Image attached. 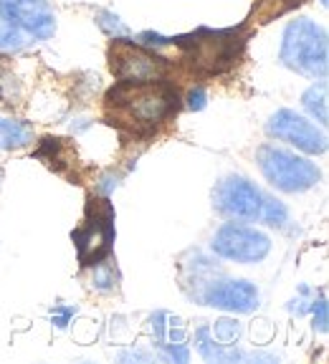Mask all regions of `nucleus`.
<instances>
[{"mask_svg": "<svg viewBox=\"0 0 329 364\" xmlns=\"http://www.w3.org/2000/svg\"><path fill=\"white\" fill-rule=\"evenodd\" d=\"M107 109L114 112V119L130 129H155L180 109V97L175 86L167 81H145V84H125L117 81L107 94Z\"/></svg>", "mask_w": 329, "mask_h": 364, "instance_id": "nucleus-1", "label": "nucleus"}, {"mask_svg": "<svg viewBox=\"0 0 329 364\" xmlns=\"http://www.w3.org/2000/svg\"><path fill=\"white\" fill-rule=\"evenodd\" d=\"M281 66L312 81H324L329 74V38L322 23L299 16L284 26L278 46Z\"/></svg>", "mask_w": 329, "mask_h": 364, "instance_id": "nucleus-2", "label": "nucleus"}, {"mask_svg": "<svg viewBox=\"0 0 329 364\" xmlns=\"http://www.w3.org/2000/svg\"><path fill=\"white\" fill-rule=\"evenodd\" d=\"M256 162L271 188L289 195L307 193L317 188V182L322 180V172L314 162L276 144H261L256 149Z\"/></svg>", "mask_w": 329, "mask_h": 364, "instance_id": "nucleus-3", "label": "nucleus"}, {"mask_svg": "<svg viewBox=\"0 0 329 364\" xmlns=\"http://www.w3.org/2000/svg\"><path fill=\"white\" fill-rule=\"evenodd\" d=\"M177 43L187 48V61L190 66L203 71V74H221L239 61L244 38L236 28L228 31H210L200 28L190 36H180Z\"/></svg>", "mask_w": 329, "mask_h": 364, "instance_id": "nucleus-4", "label": "nucleus"}, {"mask_svg": "<svg viewBox=\"0 0 329 364\" xmlns=\"http://www.w3.org/2000/svg\"><path fill=\"white\" fill-rule=\"evenodd\" d=\"M71 238H74L81 266H94V263H99L102 258H107L109 253H112L114 238H117L112 203H109L107 198L86 200L84 220H81V225L71 233Z\"/></svg>", "mask_w": 329, "mask_h": 364, "instance_id": "nucleus-5", "label": "nucleus"}, {"mask_svg": "<svg viewBox=\"0 0 329 364\" xmlns=\"http://www.w3.org/2000/svg\"><path fill=\"white\" fill-rule=\"evenodd\" d=\"M210 250L223 261L254 266L266 261V256L271 253V238L258 228L246 225L244 220H233L218 228L210 240Z\"/></svg>", "mask_w": 329, "mask_h": 364, "instance_id": "nucleus-6", "label": "nucleus"}, {"mask_svg": "<svg viewBox=\"0 0 329 364\" xmlns=\"http://www.w3.org/2000/svg\"><path fill=\"white\" fill-rule=\"evenodd\" d=\"M112 74L125 84H145V81H162L167 76V58L147 51L145 46H137L132 38L114 41L109 51Z\"/></svg>", "mask_w": 329, "mask_h": 364, "instance_id": "nucleus-7", "label": "nucleus"}, {"mask_svg": "<svg viewBox=\"0 0 329 364\" xmlns=\"http://www.w3.org/2000/svg\"><path fill=\"white\" fill-rule=\"evenodd\" d=\"M213 208L231 220L256 223L261 218L263 193L256 188V182L241 175H228L213 188Z\"/></svg>", "mask_w": 329, "mask_h": 364, "instance_id": "nucleus-8", "label": "nucleus"}, {"mask_svg": "<svg viewBox=\"0 0 329 364\" xmlns=\"http://www.w3.org/2000/svg\"><path fill=\"white\" fill-rule=\"evenodd\" d=\"M266 134L296 147L304 154H324L327 152V134L322 127L309 122L307 117L296 114L294 109H278L266 122Z\"/></svg>", "mask_w": 329, "mask_h": 364, "instance_id": "nucleus-9", "label": "nucleus"}, {"mask_svg": "<svg viewBox=\"0 0 329 364\" xmlns=\"http://www.w3.org/2000/svg\"><path fill=\"white\" fill-rule=\"evenodd\" d=\"M200 304L231 314H254L261 304V294L249 279H228L218 276L203 289L198 299Z\"/></svg>", "mask_w": 329, "mask_h": 364, "instance_id": "nucleus-10", "label": "nucleus"}, {"mask_svg": "<svg viewBox=\"0 0 329 364\" xmlns=\"http://www.w3.org/2000/svg\"><path fill=\"white\" fill-rule=\"evenodd\" d=\"M0 13L31 41H51L56 36V13L48 0H0Z\"/></svg>", "mask_w": 329, "mask_h": 364, "instance_id": "nucleus-11", "label": "nucleus"}, {"mask_svg": "<svg viewBox=\"0 0 329 364\" xmlns=\"http://www.w3.org/2000/svg\"><path fill=\"white\" fill-rule=\"evenodd\" d=\"M195 349L205 362L216 364H231V362H246V352L236 349V344H221L218 339H213L210 326H198L195 329Z\"/></svg>", "mask_w": 329, "mask_h": 364, "instance_id": "nucleus-12", "label": "nucleus"}, {"mask_svg": "<svg viewBox=\"0 0 329 364\" xmlns=\"http://www.w3.org/2000/svg\"><path fill=\"white\" fill-rule=\"evenodd\" d=\"M150 331H152V339L157 347L172 344V341H185V326L170 311H155L150 316Z\"/></svg>", "mask_w": 329, "mask_h": 364, "instance_id": "nucleus-13", "label": "nucleus"}, {"mask_svg": "<svg viewBox=\"0 0 329 364\" xmlns=\"http://www.w3.org/2000/svg\"><path fill=\"white\" fill-rule=\"evenodd\" d=\"M31 142H33V127L21 119L0 117V152L28 147Z\"/></svg>", "mask_w": 329, "mask_h": 364, "instance_id": "nucleus-14", "label": "nucleus"}, {"mask_svg": "<svg viewBox=\"0 0 329 364\" xmlns=\"http://www.w3.org/2000/svg\"><path fill=\"white\" fill-rule=\"evenodd\" d=\"M301 107L304 112L312 117L314 122H319V127L329 124V107H327V79L314 81L304 94H301Z\"/></svg>", "mask_w": 329, "mask_h": 364, "instance_id": "nucleus-15", "label": "nucleus"}, {"mask_svg": "<svg viewBox=\"0 0 329 364\" xmlns=\"http://www.w3.org/2000/svg\"><path fill=\"white\" fill-rule=\"evenodd\" d=\"M89 268H91V289L99 291V294H114L117 291V286H120V268L114 266V261H109V256Z\"/></svg>", "mask_w": 329, "mask_h": 364, "instance_id": "nucleus-16", "label": "nucleus"}, {"mask_svg": "<svg viewBox=\"0 0 329 364\" xmlns=\"http://www.w3.org/2000/svg\"><path fill=\"white\" fill-rule=\"evenodd\" d=\"M31 43V38L23 33L21 28H16L3 13H0V51H21Z\"/></svg>", "mask_w": 329, "mask_h": 364, "instance_id": "nucleus-17", "label": "nucleus"}, {"mask_svg": "<svg viewBox=\"0 0 329 364\" xmlns=\"http://www.w3.org/2000/svg\"><path fill=\"white\" fill-rule=\"evenodd\" d=\"M261 223H266L268 228H284L289 223V208L281 200L263 195V208H261Z\"/></svg>", "mask_w": 329, "mask_h": 364, "instance_id": "nucleus-18", "label": "nucleus"}, {"mask_svg": "<svg viewBox=\"0 0 329 364\" xmlns=\"http://www.w3.org/2000/svg\"><path fill=\"white\" fill-rule=\"evenodd\" d=\"M97 26L109 36L112 41H120V38H132V28L122 21L117 13L112 11H97Z\"/></svg>", "mask_w": 329, "mask_h": 364, "instance_id": "nucleus-19", "label": "nucleus"}, {"mask_svg": "<svg viewBox=\"0 0 329 364\" xmlns=\"http://www.w3.org/2000/svg\"><path fill=\"white\" fill-rule=\"evenodd\" d=\"M210 334H213V339L221 341V344H239L241 334H244V326H241L239 318L223 316L210 326Z\"/></svg>", "mask_w": 329, "mask_h": 364, "instance_id": "nucleus-20", "label": "nucleus"}, {"mask_svg": "<svg viewBox=\"0 0 329 364\" xmlns=\"http://www.w3.org/2000/svg\"><path fill=\"white\" fill-rule=\"evenodd\" d=\"M157 352H160V359H164V362H175V364L190 362V349H187L185 341H172V344H162V347H157Z\"/></svg>", "mask_w": 329, "mask_h": 364, "instance_id": "nucleus-21", "label": "nucleus"}, {"mask_svg": "<svg viewBox=\"0 0 329 364\" xmlns=\"http://www.w3.org/2000/svg\"><path fill=\"white\" fill-rule=\"evenodd\" d=\"M309 314H312L314 331H319V334H327V329H329V304H327V296H319V299H314Z\"/></svg>", "mask_w": 329, "mask_h": 364, "instance_id": "nucleus-22", "label": "nucleus"}, {"mask_svg": "<svg viewBox=\"0 0 329 364\" xmlns=\"http://www.w3.org/2000/svg\"><path fill=\"white\" fill-rule=\"evenodd\" d=\"M312 289L309 286H299V296H296L294 301H289V311L296 314V316H304L312 309Z\"/></svg>", "mask_w": 329, "mask_h": 364, "instance_id": "nucleus-23", "label": "nucleus"}, {"mask_svg": "<svg viewBox=\"0 0 329 364\" xmlns=\"http://www.w3.org/2000/svg\"><path fill=\"white\" fill-rule=\"evenodd\" d=\"M76 311H79V309L71 306V304H58V306H53V311H51V321L58 326V329H66V326L71 324V318L76 316Z\"/></svg>", "mask_w": 329, "mask_h": 364, "instance_id": "nucleus-24", "label": "nucleus"}, {"mask_svg": "<svg viewBox=\"0 0 329 364\" xmlns=\"http://www.w3.org/2000/svg\"><path fill=\"white\" fill-rule=\"evenodd\" d=\"M185 102H187V109H190V112H203L205 104H208V94H205L203 86H193V89L187 91Z\"/></svg>", "mask_w": 329, "mask_h": 364, "instance_id": "nucleus-25", "label": "nucleus"}, {"mask_svg": "<svg viewBox=\"0 0 329 364\" xmlns=\"http://www.w3.org/2000/svg\"><path fill=\"white\" fill-rule=\"evenodd\" d=\"M120 362H152V354L142 352V349H132V352H122Z\"/></svg>", "mask_w": 329, "mask_h": 364, "instance_id": "nucleus-26", "label": "nucleus"}, {"mask_svg": "<svg viewBox=\"0 0 329 364\" xmlns=\"http://www.w3.org/2000/svg\"><path fill=\"white\" fill-rule=\"evenodd\" d=\"M319 3H322V8H327V6H329V0H319Z\"/></svg>", "mask_w": 329, "mask_h": 364, "instance_id": "nucleus-27", "label": "nucleus"}]
</instances>
